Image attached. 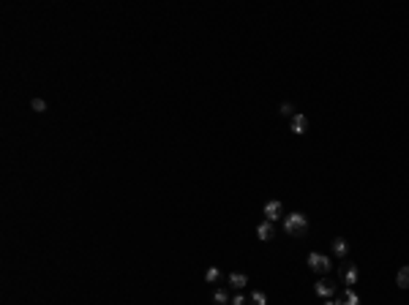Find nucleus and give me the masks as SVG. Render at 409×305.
<instances>
[{"mask_svg": "<svg viewBox=\"0 0 409 305\" xmlns=\"http://www.w3.org/2000/svg\"><path fill=\"white\" fill-rule=\"evenodd\" d=\"M281 223H284V232L289 237H303L308 232V218L303 213H289V215L281 218Z\"/></svg>", "mask_w": 409, "mask_h": 305, "instance_id": "1", "label": "nucleus"}, {"mask_svg": "<svg viewBox=\"0 0 409 305\" xmlns=\"http://www.w3.org/2000/svg\"><path fill=\"white\" fill-rule=\"evenodd\" d=\"M308 267L314 273H322V275H325V273H330V267H333V262H330V259L325 256V253H308Z\"/></svg>", "mask_w": 409, "mask_h": 305, "instance_id": "2", "label": "nucleus"}, {"mask_svg": "<svg viewBox=\"0 0 409 305\" xmlns=\"http://www.w3.org/2000/svg\"><path fill=\"white\" fill-rule=\"evenodd\" d=\"M357 278H360V270H357L355 262H344V264H341V281H344L349 289L357 283Z\"/></svg>", "mask_w": 409, "mask_h": 305, "instance_id": "3", "label": "nucleus"}, {"mask_svg": "<svg viewBox=\"0 0 409 305\" xmlns=\"http://www.w3.org/2000/svg\"><path fill=\"white\" fill-rule=\"evenodd\" d=\"M284 215V207H281V202L278 199H270L268 205H265V221H278V218Z\"/></svg>", "mask_w": 409, "mask_h": 305, "instance_id": "4", "label": "nucleus"}, {"mask_svg": "<svg viewBox=\"0 0 409 305\" xmlns=\"http://www.w3.org/2000/svg\"><path fill=\"white\" fill-rule=\"evenodd\" d=\"M314 292L319 294L322 300H327V297H333V294H336V283H330L327 278H322V281L314 283Z\"/></svg>", "mask_w": 409, "mask_h": 305, "instance_id": "5", "label": "nucleus"}, {"mask_svg": "<svg viewBox=\"0 0 409 305\" xmlns=\"http://www.w3.org/2000/svg\"><path fill=\"white\" fill-rule=\"evenodd\" d=\"M289 131H292V134H298V136H303L306 131H308V118L298 112V115L292 118V123H289Z\"/></svg>", "mask_w": 409, "mask_h": 305, "instance_id": "6", "label": "nucleus"}, {"mask_svg": "<svg viewBox=\"0 0 409 305\" xmlns=\"http://www.w3.org/2000/svg\"><path fill=\"white\" fill-rule=\"evenodd\" d=\"M273 232H275V229H273V221H259V223H257V237H259L262 243L273 240Z\"/></svg>", "mask_w": 409, "mask_h": 305, "instance_id": "7", "label": "nucleus"}, {"mask_svg": "<svg viewBox=\"0 0 409 305\" xmlns=\"http://www.w3.org/2000/svg\"><path fill=\"white\" fill-rule=\"evenodd\" d=\"M330 248H333V256L344 259L346 253H349V243L344 240V237H336V240H330Z\"/></svg>", "mask_w": 409, "mask_h": 305, "instance_id": "8", "label": "nucleus"}, {"mask_svg": "<svg viewBox=\"0 0 409 305\" xmlns=\"http://www.w3.org/2000/svg\"><path fill=\"white\" fill-rule=\"evenodd\" d=\"M339 305H360V297H357L355 289L346 286V289H344V294H341V300H339Z\"/></svg>", "mask_w": 409, "mask_h": 305, "instance_id": "9", "label": "nucleus"}, {"mask_svg": "<svg viewBox=\"0 0 409 305\" xmlns=\"http://www.w3.org/2000/svg\"><path fill=\"white\" fill-rule=\"evenodd\" d=\"M245 283H248V275H245V273H232V275H229V286L232 289H243Z\"/></svg>", "mask_w": 409, "mask_h": 305, "instance_id": "10", "label": "nucleus"}, {"mask_svg": "<svg viewBox=\"0 0 409 305\" xmlns=\"http://www.w3.org/2000/svg\"><path fill=\"white\" fill-rule=\"evenodd\" d=\"M396 283H398V289H409V264H404L401 270H398Z\"/></svg>", "mask_w": 409, "mask_h": 305, "instance_id": "11", "label": "nucleus"}, {"mask_svg": "<svg viewBox=\"0 0 409 305\" xmlns=\"http://www.w3.org/2000/svg\"><path fill=\"white\" fill-rule=\"evenodd\" d=\"M213 303L216 305H229V292L227 289H216V292H213Z\"/></svg>", "mask_w": 409, "mask_h": 305, "instance_id": "12", "label": "nucleus"}, {"mask_svg": "<svg viewBox=\"0 0 409 305\" xmlns=\"http://www.w3.org/2000/svg\"><path fill=\"white\" fill-rule=\"evenodd\" d=\"M218 278H221V270H218V267H207V273H204V281H207V283H216Z\"/></svg>", "mask_w": 409, "mask_h": 305, "instance_id": "13", "label": "nucleus"}, {"mask_svg": "<svg viewBox=\"0 0 409 305\" xmlns=\"http://www.w3.org/2000/svg\"><path fill=\"white\" fill-rule=\"evenodd\" d=\"M278 112H281V115H286V118H295V106H292V101H284V104L278 106Z\"/></svg>", "mask_w": 409, "mask_h": 305, "instance_id": "14", "label": "nucleus"}, {"mask_svg": "<svg viewBox=\"0 0 409 305\" xmlns=\"http://www.w3.org/2000/svg\"><path fill=\"white\" fill-rule=\"evenodd\" d=\"M251 303H254V305H268V297H265V292H259V289H254V294H251Z\"/></svg>", "mask_w": 409, "mask_h": 305, "instance_id": "15", "label": "nucleus"}, {"mask_svg": "<svg viewBox=\"0 0 409 305\" xmlns=\"http://www.w3.org/2000/svg\"><path fill=\"white\" fill-rule=\"evenodd\" d=\"M30 106H33L35 112H47V101H44V98H33V101H30Z\"/></svg>", "mask_w": 409, "mask_h": 305, "instance_id": "16", "label": "nucleus"}, {"mask_svg": "<svg viewBox=\"0 0 409 305\" xmlns=\"http://www.w3.org/2000/svg\"><path fill=\"white\" fill-rule=\"evenodd\" d=\"M229 305H245V297L243 294H235V297L229 300Z\"/></svg>", "mask_w": 409, "mask_h": 305, "instance_id": "17", "label": "nucleus"}, {"mask_svg": "<svg viewBox=\"0 0 409 305\" xmlns=\"http://www.w3.org/2000/svg\"><path fill=\"white\" fill-rule=\"evenodd\" d=\"M322 305H339V300H333V297H327V300H322Z\"/></svg>", "mask_w": 409, "mask_h": 305, "instance_id": "18", "label": "nucleus"}]
</instances>
